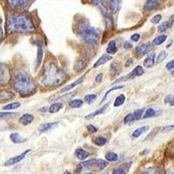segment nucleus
I'll return each instance as SVG.
<instances>
[{
  "mask_svg": "<svg viewBox=\"0 0 174 174\" xmlns=\"http://www.w3.org/2000/svg\"><path fill=\"white\" fill-rule=\"evenodd\" d=\"M5 29L7 33H30L36 30V27L30 14L21 12L18 14H10L7 16Z\"/></svg>",
  "mask_w": 174,
  "mask_h": 174,
  "instance_id": "f257e3e1",
  "label": "nucleus"
},
{
  "mask_svg": "<svg viewBox=\"0 0 174 174\" xmlns=\"http://www.w3.org/2000/svg\"><path fill=\"white\" fill-rule=\"evenodd\" d=\"M66 74L53 62L45 65L43 72L42 82L48 87L59 86L66 81Z\"/></svg>",
  "mask_w": 174,
  "mask_h": 174,
  "instance_id": "f03ea898",
  "label": "nucleus"
},
{
  "mask_svg": "<svg viewBox=\"0 0 174 174\" xmlns=\"http://www.w3.org/2000/svg\"><path fill=\"white\" fill-rule=\"evenodd\" d=\"M13 88L23 97L33 95L37 91V85L34 80L29 74L23 71H19L15 75Z\"/></svg>",
  "mask_w": 174,
  "mask_h": 174,
  "instance_id": "7ed1b4c3",
  "label": "nucleus"
},
{
  "mask_svg": "<svg viewBox=\"0 0 174 174\" xmlns=\"http://www.w3.org/2000/svg\"><path fill=\"white\" fill-rule=\"evenodd\" d=\"M78 32L83 41L91 47L98 46L100 39L99 30L90 25L86 19L80 20L78 25Z\"/></svg>",
  "mask_w": 174,
  "mask_h": 174,
  "instance_id": "20e7f679",
  "label": "nucleus"
},
{
  "mask_svg": "<svg viewBox=\"0 0 174 174\" xmlns=\"http://www.w3.org/2000/svg\"><path fill=\"white\" fill-rule=\"evenodd\" d=\"M91 3L94 6H96L97 8H98L100 10V11L102 13L103 17H104V20L105 22L107 30H112L113 27L112 17V14H111L110 11H109L107 6H106L105 1L104 0H92Z\"/></svg>",
  "mask_w": 174,
  "mask_h": 174,
  "instance_id": "39448f33",
  "label": "nucleus"
},
{
  "mask_svg": "<svg viewBox=\"0 0 174 174\" xmlns=\"http://www.w3.org/2000/svg\"><path fill=\"white\" fill-rule=\"evenodd\" d=\"M12 10H24L28 8L34 0H5Z\"/></svg>",
  "mask_w": 174,
  "mask_h": 174,
  "instance_id": "423d86ee",
  "label": "nucleus"
},
{
  "mask_svg": "<svg viewBox=\"0 0 174 174\" xmlns=\"http://www.w3.org/2000/svg\"><path fill=\"white\" fill-rule=\"evenodd\" d=\"M10 79H11V73H10L9 67L4 64H0V85L8 84Z\"/></svg>",
  "mask_w": 174,
  "mask_h": 174,
  "instance_id": "0eeeda50",
  "label": "nucleus"
},
{
  "mask_svg": "<svg viewBox=\"0 0 174 174\" xmlns=\"http://www.w3.org/2000/svg\"><path fill=\"white\" fill-rule=\"evenodd\" d=\"M30 152V149H28V150H26L25 152H22L20 155H18V156H16V157H13L11 158H10L9 160H7L5 162V164L4 165L5 166H11V165H14L17 164V163H19L22 159H24L25 156Z\"/></svg>",
  "mask_w": 174,
  "mask_h": 174,
  "instance_id": "6e6552de",
  "label": "nucleus"
},
{
  "mask_svg": "<svg viewBox=\"0 0 174 174\" xmlns=\"http://www.w3.org/2000/svg\"><path fill=\"white\" fill-rule=\"evenodd\" d=\"M151 49H152L151 44H140L139 46H137L136 49H135V55L137 57H142L150 52Z\"/></svg>",
  "mask_w": 174,
  "mask_h": 174,
  "instance_id": "1a4fd4ad",
  "label": "nucleus"
},
{
  "mask_svg": "<svg viewBox=\"0 0 174 174\" xmlns=\"http://www.w3.org/2000/svg\"><path fill=\"white\" fill-rule=\"evenodd\" d=\"M14 93L11 91H6V90H3L0 91V103H5L8 102L10 100H11L14 98Z\"/></svg>",
  "mask_w": 174,
  "mask_h": 174,
  "instance_id": "9d476101",
  "label": "nucleus"
},
{
  "mask_svg": "<svg viewBox=\"0 0 174 174\" xmlns=\"http://www.w3.org/2000/svg\"><path fill=\"white\" fill-rule=\"evenodd\" d=\"M155 57L156 55L154 52H150L146 57V58L144 60V66L146 68H150V67L153 66V65L155 64V59H156Z\"/></svg>",
  "mask_w": 174,
  "mask_h": 174,
  "instance_id": "9b49d317",
  "label": "nucleus"
},
{
  "mask_svg": "<svg viewBox=\"0 0 174 174\" xmlns=\"http://www.w3.org/2000/svg\"><path fill=\"white\" fill-rule=\"evenodd\" d=\"M121 1L122 0H108L109 7H110L112 13L115 14L118 11L120 5H121Z\"/></svg>",
  "mask_w": 174,
  "mask_h": 174,
  "instance_id": "f8f14e48",
  "label": "nucleus"
},
{
  "mask_svg": "<svg viewBox=\"0 0 174 174\" xmlns=\"http://www.w3.org/2000/svg\"><path fill=\"white\" fill-rule=\"evenodd\" d=\"M121 65L117 62H113L112 64L110 66V71H111V74L112 77H115V76H117L119 75L120 72H121Z\"/></svg>",
  "mask_w": 174,
  "mask_h": 174,
  "instance_id": "ddd939ff",
  "label": "nucleus"
},
{
  "mask_svg": "<svg viewBox=\"0 0 174 174\" xmlns=\"http://www.w3.org/2000/svg\"><path fill=\"white\" fill-rule=\"evenodd\" d=\"M159 6V3L158 0H146L145 4L144 6V11H152L154 9H157Z\"/></svg>",
  "mask_w": 174,
  "mask_h": 174,
  "instance_id": "4468645a",
  "label": "nucleus"
},
{
  "mask_svg": "<svg viewBox=\"0 0 174 174\" xmlns=\"http://www.w3.org/2000/svg\"><path fill=\"white\" fill-rule=\"evenodd\" d=\"M33 119H34L33 115H31L30 113H25V114H24L23 116L20 117L19 123L22 124V125H24V126H28V125H30V123L33 121Z\"/></svg>",
  "mask_w": 174,
  "mask_h": 174,
  "instance_id": "2eb2a0df",
  "label": "nucleus"
},
{
  "mask_svg": "<svg viewBox=\"0 0 174 174\" xmlns=\"http://www.w3.org/2000/svg\"><path fill=\"white\" fill-rule=\"evenodd\" d=\"M43 47L42 44H38V53H37V58H36V70L39 68V66L41 65L42 60H43Z\"/></svg>",
  "mask_w": 174,
  "mask_h": 174,
  "instance_id": "dca6fc26",
  "label": "nucleus"
},
{
  "mask_svg": "<svg viewBox=\"0 0 174 174\" xmlns=\"http://www.w3.org/2000/svg\"><path fill=\"white\" fill-rule=\"evenodd\" d=\"M130 165H131V163H126L125 165L119 166L116 170H114L112 174H126L130 169Z\"/></svg>",
  "mask_w": 174,
  "mask_h": 174,
  "instance_id": "f3484780",
  "label": "nucleus"
},
{
  "mask_svg": "<svg viewBox=\"0 0 174 174\" xmlns=\"http://www.w3.org/2000/svg\"><path fill=\"white\" fill-rule=\"evenodd\" d=\"M112 59V57L108 55V54H104V55H102V56L100 57L98 59V61L96 62L94 65H93V67L94 68H97V67H98L100 65H104L105 63H107L109 60H111Z\"/></svg>",
  "mask_w": 174,
  "mask_h": 174,
  "instance_id": "a211bd4d",
  "label": "nucleus"
},
{
  "mask_svg": "<svg viewBox=\"0 0 174 174\" xmlns=\"http://www.w3.org/2000/svg\"><path fill=\"white\" fill-rule=\"evenodd\" d=\"M87 66V63L84 60H78L76 61L75 65H74L73 70L76 71V72H81L84 70L86 68Z\"/></svg>",
  "mask_w": 174,
  "mask_h": 174,
  "instance_id": "6ab92c4d",
  "label": "nucleus"
},
{
  "mask_svg": "<svg viewBox=\"0 0 174 174\" xmlns=\"http://www.w3.org/2000/svg\"><path fill=\"white\" fill-rule=\"evenodd\" d=\"M173 21H174V17H172V18H171L170 20L165 22V23H163V24L160 25L158 26V32H164V31H165L166 30H168L169 28H171V27L172 26Z\"/></svg>",
  "mask_w": 174,
  "mask_h": 174,
  "instance_id": "aec40b11",
  "label": "nucleus"
},
{
  "mask_svg": "<svg viewBox=\"0 0 174 174\" xmlns=\"http://www.w3.org/2000/svg\"><path fill=\"white\" fill-rule=\"evenodd\" d=\"M108 106H109L108 103L105 104L104 106H102V108L98 109V110H97V111L94 112H92L91 113V114H89V115L85 116V119H91V118H93V117H96V116H98V115H100V114L104 113V112L106 111V109L108 108Z\"/></svg>",
  "mask_w": 174,
  "mask_h": 174,
  "instance_id": "412c9836",
  "label": "nucleus"
},
{
  "mask_svg": "<svg viewBox=\"0 0 174 174\" xmlns=\"http://www.w3.org/2000/svg\"><path fill=\"white\" fill-rule=\"evenodd\" d=\"M57 126V122H52V123H46V124H42L41 126H39V130L40 132H44L47 130L53 129L55 126Z\"/></svg>",
  "mask_w": 174,
  "mask_h": 174,
  "instance_id": "4be33fe9",
  "label": "nucleus"
},
{
  "mask_svg": "<svg viewBox=\"0 0 174 174\" xmlns=\"http://www.w3.org/2000/svg\"><path fill=\"white\" fill-rule=\"evenodd\" d=\"M117 51V45H116V42L114 40L110 41L108 44V46L106 48V52L108 53V55H113L115 54Z\"/></svg>",
  "mask_w": 174,
  "mask_h": 174,
  "instance_id": "5701e85b",
  "label": "nucleus"
},
{
  "mask_svg": "<svg viewBox=\"0 0 174 174\" xmlns=\"http://www.w3.org/2000/svg\"><path fill=\"white\" fill-rule=\"evenodd\" d=\"M75 156L77 157L78 159L84 160V159H85L86 158L89 157V152H87L84 149H77L76 152H75Z\"/></svg>",
  "mask_w": 174,
  "mask_h": 174,
  "instance_id": "b1692460",
  "label": "nucleus"
},
{
  "mask_svg": "<svg viewBox=\"0 0 174 174\" xmlns=\"http://www.w3.org/2000/svg\"><path fill=\"white\" fill-rule=\"evenodd\" d=\"M10 139H11V140L14 144H22L26 141V139L22 138L18 133H12V134H11L10 135Z\"/></svg>",
  "mask_w": 174,
  "mask_h": 174,
  "instance_id": "393cba45",
  "label": "nucleus"
},
{
  "mask_svg": "<svg viewBox=\"0 0 174 174\" xmlns=\"http://www.w3.org/2000/svg\"><path fill=\"white\" fill-rule=\"evenodd\" d=\"M84 79H85V76H83V77H81L80 78H78V80H76L75 82H73L72 84L69 85L68 86H66L65 88H64V89H62V90H61V92H64V91H70V90H71L72 88H74V87H76L77 85H78L79 84H81V83L84 81Z\"/></svg>",
  "mask_w": 174,
  "mask_h": 174,
  "instance_id": "a878e982",
  "label": "nucleus"
},
{
  "mask_svg": "<svg viewBox=\"0 0 174 174\" xmlns=\"http://www.w3.org/2000/svg\"><path fill=\"white\" fill-rule=\"evenodd\" d=\"M149 129V126H142V127H139L138 128L137 130H135L133 131V133H132V137L133 138H139L140 137L141 135L143 134L144 132H145L146 130H148Z\"/></svg>",
  "mask_w": 174,
  "mask_h": 174,
  "instance_id": "bb28decb",
  "label": "nucleus"
},
{
  "mask_svg": "<svg viewBox=\"0 0 174 174\" xmlns=\"http://www.w3.org/2000/svg\"><path fill=\"white\" fill-rule=\"evenodd\" d=\"M62 108H63V104H62V103H54V104H52V105L50 106V108H49V112H58Z\"/></svg>",
  "mask_w": 174,
  "mask_h": 174,
  "instance_id": "cd10ccee",
  "label": "nucleus"
},
{
  "mask_svg": "<svg viewBox=\"0 0 174 174\" xmlns=\"http://www.w3.org/2000/svg\"><path fill=\"white\" fill-rule=\"evenodd\" d=\"M144 74V69L142 68V66H140V65H138V66H136L133 71H131V73H130V76L132 77V78H134V77H139V76H142Z\"/></svg>",
  "mask_w": 174,
  "mask_h": 174,
  "instance_id": "c85d7f7f",
  "label": "nucleus"
},
{
  "mask_svg": "<svg viewBox=\"0 0 174 174\" xmlns=\"http://www.w3.org/2000/svg\"><path fill=\"white\" fill-rule=\"evenodd\" d=\"M125 101H126V96L124 95V94H120V95H118L116 98L113 105L115 107H119V106H121L122 104H124Z\"/></svg>",
  "mask_w": 174,
  "mask_h": 174,
  "instance_id": "c756f323",
  "label": "nucleus"
},
{
  "mask_svg": "<svg viewBox=\"0 0 174 174\" xmlns=\"http://www.w3.org/2000/svg\"><path fill=\"white\" fill-rule=\"evenodd\" d=\"M84 104V101L81 99H73L71 100V101H70L69 103V105L70 107H71V108H79V107H81Z\"/></svg>",
  "mask_w": 174,
  "mask_h": 174,
  "instance_id": "7c9ffc66",
  "label": "nucleus"
},
{
  "mask_svg": "<svg viewBox=\"0 0 174 174\" xmlns=\"http://www.w3.org/2000/svg\"><path fill=\"white\" fill-rule=\"evenodd\" d=\"M21 105V104L19 102H13V103H11V104H7V105H4L3 107V110L4 111H10V110H15V109H17L19 106Z\"/></svg>",
  "mask_w": 174,
  "mask_h": 174,
  "instance_id": "2f4dec72",
  "label": "nucleus"
},
{
  "mask_svg": "<svg viewBox=\"0 0 174 174\" xmlns=\"http://www.w3.org/2000/svg\"><path fill=\"white\" fill-rule=\"evenodd\" d=\"M166 39H167V36H166V35L158 36V37H157L156 39H154V40L152 41V44H154V45H159L161 44L164 43L165 40H166Z\"/></svg>",
  "mask_w": 174,
  "mask_h": 174,
  "instance_id": "473e14b6",
  "label": "nucleus"
},
{
  "mask_svg": "<svg viewBox=\"0 0 174 174\" xmlns=\"http://www.w3.org/2000/svg\"><path fill=\"white\" fill-rule=\"evenodd\" d=\"M93 142H94L95 144L98 145V146H103V145H104L105 144L107 143V139L104 138V137H97L93 140Z\"/></svg>",
  "mask_w": 174,
  "mask_h": 174,
  "instance_id": "72a5a7b5",
  "label": "nucleus"
},
{
  "mask_svg": "<svg viewBox=\"0 0 174 174\" xmlns=\"http://www.w3.org/2000/svg\"><path fill=\"white\" fill-rule=\"evenodd\" d=\"M157 114V112L153 108H149L146 110V112L143 115V118H149V117H154Z\"/></svg>",
  "mask_w": 174,
  "mask_h": 174,
  "instance_id": "f704fd0d",
  "label": "nucleus"
},
{
  "mask_svg": "<svg viewBox=\"0 0 174 174\" xmlns=\"http://www.w3.org/2000/svg\"><path fill=\"white\" fill-rule=\"evenodd\" d=\"M105 158L109 162H115V161L117 160V155L114 152H107L106 155H105Z\"/></svg>",
  "mask_w": 174,
  "mask_h": 174,
  "instance_id": "c9c22d12",
  "label": "nucleus"
},
{
  "mask_svg": "<svg viewBox=\"0 0 174 174\" xmlns=\"http://www.w3.org/2000/svg\"><path fill=\"white\" fill-rule=\"evenodd\" d=\"M144 112V109L142 108V109H139V110H136L134 112L132 113V116H133V118H134V121L135 120H139V119H140L141 117H143Z\"/></svg>",
  "mask_w": 174,
  "mask_h": 174,
  "instance_id": "e433bc0d",
  "label": "nucleus"
},
{
  "mask_svg": "<svg viewBox=\"0 0 174 174\" xmlns=\"http://www.w3.org/2000/svg\"><path fill=\"white\" fill-rule=\"evenodd\" d=\"M96 163H97V160H96V159H91V160L83 162L80 165H82L83 168H90V167H91V166H93V165H95Z\"/></svg>",
  "mask_w": 174,
  "mask_h": 174,
  "instance_id": "4c0bfd02",
  "label": "nucleus"
},
{
  "mask_svg": "<svg viewBox=\"0 0 174 174\" xmlns=\"http://www.w3.org/2000/svg\"><path fill=\"white\" fill-rule=\"evenodd\" d=\"M160 129H161L160 127H156V128H154V129H153V130H152V131L149 133V135H148L147 137L145 138L144 140H150V139H153V138H154V137H155V136L157 135V133H158L159 130H160Z\"/></svg>",
  "mask_w": 174,
  "mask_h": 174,
  "instance_id": "58836bf2",
  "label": "nucleus"
},
{
  "mask_svg": "<svg viewBox=\"0 0 174 174\" xmlns=\"http://www.w3.org/2000/svg\"><path fill=\"white\" fill-rule=\"evenodd\" d=\"M165 104H169L171 106H174V95L169 94L165 98Z\"/></svg>",
  "mask_w": 174,
  "mask_h": 174,
  "instance_id": "ea45409f",
  "label": "nucleus"
},
{
  "mask_svg": "<svg viewBox=\"0 0 174 174\" xmlns=\"http://www.w3.org/2000/svg\"><path fill=\"white\" fill-rule=\"evenodd\" d=\"M96 98H97L96 94H88V95L85 96V101L87 104H92L95 101Z\"/></svg>",
  "mask_w": 174,
  "mask_h": 174,
  "instance_id": "a19ab883",
  "label": "nucleus"
},
{
  "mask_svg": "<svg viewBox=\"0 0 174 174\" xmlns=\"http://www.w3.org/2000/svg\"><path fill=\"white\" fill-rule=\"evenodd\" d=\"M124 86H122V85H119V86H116V87H112V89H110L109 91H106V93L104 94V98H103V99H102V101H101V103H100V104H102V103H104V101L106 100V98H107V97H108V95L112 92V91H116V90H118V89H122Z\"/></svg>",
  "mask_w": 174,
  "mask_h": 174,
  "instance_id": "79ce46f5",
  "label": "nucleus"
},
{
  "mask_svg": "<svg viewBox=\"0 0 174 174\" xmlns=\"http://www.w3.org/2000/svg\"><path fill=\"white\" fill-rule=\"evenodd\" d=\"M142 174H162L158 168H150L142 172Z\"/></svg>",
  "mask_w": 174,
  "mask_h": 174,
  "instance_id": "37998d69",
  "label": "nucleus"
},
{
  "mask_svg": "<svg viewBox=\"0 0 174 174\" xmlns=\"http://www.w3.org/2000/svg\"><path fill=\"white\" fill-rule=\"evenodd\" d=\"M167 52H165V51H162V52L158 54V57H157L156 59V62L158 64V63H161L162 61H164L166 58V57H167Z\"/></svg>",
  "mask_w": 174,
  "mask_h": 174,
  "instance_id": "c03bdc74",
  "label": "nucleus"
},
{
  "mask_svg": "<svg viewBox=\"0 0 174 174\" xmlns=\"http://www.w3.org/2000/svg\"><path fill=\"white\" fill-rule=\"evenodd\" d=\"M97 165H98V168L99 171H102L104 170L106 166H107V162L104 160H102V159H99V160H97Z\"/></svg>",
  "mask_w": 174,
  "mask_h": 174,
  "instance_id": "a18cd8bd",
  "label": "nucleus"
},
{
  "mask_svg": "<svg viewBox=\"0 0 174 174\" xmlns=\"http://www.w3.org/2000/svg\"><path fill=\"white\" fill-rule=\"evenodd\" d=\"M134 121V118H133V116H132V113H129L127 114L125 118H124V122L125 124H128V123H130V122Z\"/></svg>",
  "mask_w": 174,
  "mask_h": 174,
  "instance_id": "49530a36",
  "label": "nucleus"
},
{
  "mask_svg": "<svg viewBox=\"0 0 174 174\" xmlns=\"http://www.w3.org/2000/svg\"><path fill=\"white\" fill-rule=\"evenodd\" d=\"M161 19H162V16L158 14V15H156V16H154V17H152V19H151V22H152V24L157 25V24H158L160 22Z\"/></svg>",
  "mask_w": 174,
  "mask_h": 174,
  "instance_id": "de8ad7c7",
  "label": "nucleus"
},
{
  "mask_svg": "<svg viewBox=\"0 0 174 174\" xmlns=\"http://www.w3.org/2000/svg\"><path fill=\"white\" fill-rule=\"evenodd\" d=\"M14 113L11 112H0V119H4V118H8V117H12Z\"/></svg>",
  "mask_w": 174,
  "mask_h": 174,
  "instance_id": "09e8293b",
  "label": "nucleus"
},
{
  "mask_svg": "<svg viewBox=\"0 0 174 174\" xmlns=\"http://www.w3.org/2000/svg\"><path fill=\"white\" fill-rule=\"evenodd\" d=\"M87 130H88L89 133L92 134V133H94L98 130V128L94 126H92V125H89V126H87Z\"/></svg>",
  "mask_w": 174,
  "mask_h": 174,
  "instance_id": "8fccbe9b",
  "label": "nucleus"
},
{
  "mask_svg": "<svg viewBox=\"0 0 174 174\" xmlns=\"http://www.w3.org/2000/svg\"><path fill=\"white\" fill-rule=\"evenodd\" d=\"M103 77H104V75H103V73H99L98 74L97 76H96V83H98V84H99V83L102 82V80H103Z\"/></svg>",
  "mask_w": 174,
  "mask_h": 174,
  "instance_id": "3c124183",
  "label": "nucleus"
},
{
  "mask_svg": "<svg viewBox=\"0 0 174 174\" xmlns=\"http://www.w3.org/2000/svg\"><path fill=\"white\" fill-rule=\"evenodd\" d=\"M139 39H140V35L138 34V33H135V34H133L130 37V39H131L133 42H138L139 40Z\"/></svg>",
  "mask_w": 174,
  "mask_h": 174,
  "instance_id": "603ef678",
  "label": "nucleus"
},
{
  "mask_svg": "<svg viewBox=\"0 0 174 174\" xmlns=\"http://www.w3.org/2000/svg\"><path fill=\"white\" fill-rule=\"evenodd\" d=\"M166 69L167 70H172V69H174V59L173 60H172V61H170L169 63L166 65Z\"/></svg>",
  "mask_w": 174,
  "mask_h": 174,
  "instance_id": "864d4df0",
  "label": "nucleus"
},
{
  "mask_svg": "<svg viewBox=\"0 0 174 174\" xmlns=\"http://www.w3.org/2000/svg\"><path fill=\"white\" fill-rule=\"evenodd\" d=\"M82 165H77V167H76V170H75V174H80L81 173V172H82Z\"/></svg>",
  "mask_w": 174,
  "mask_h": 174,
  "instance_id": "5fc2aeb1",
  "label": "nucleus"
},
{
  "mask_svg": "<svg viewBox=\"0 0 174 174\" xmlns=\"http://www.w3.org/2000/svg\"><path fill=\"white\" fill-rule=\"evenodd\" d=\"M172 129H174V124H173V125H172V126H166V127H165V128L163 129V132H167V131H170V130H172Z\"/></svg>",
  "mask_w": 174,
  "mask_h": 174,
  "instance_id": "6e6d98bb",
  "label": "nucleus"
},
{
  "mask_svg": "<svg viewBox=\"0 0 174 174\" xmlns=\"http://www.w3.org/2000/svg\"><path fill=\"white\" fill-rule=\"evenodd\" d=\"M2 39H3V29H2V20L0 18V43L2 41Z\"/></svg>",
  "mask_w": 174,
  "mask_h": 174,
  "instance_id": "4d7b16f0",
  "label": "nucleus"
},
{
  "mask_svg": "<svg viewBox=\"0 0 174 174\" xmlns=\"http://www.w3.org/2000/svg\"><path fill=\"white\" fill-rule=\"evenodd\" d=\"M124 47L126 48V49H127V50H128V49H131V48H132V44H131L130 42H126Z\"/></svg>",
  "mask_w": 174,
  "mask_h": 174,
  "instance_id": "13d9d810",
  "label": "nucleus"
},
{
  "mask_svg": "<svg viewBox=\"0 0 174 174\" xmlns=\"http://www.w3.org/2000/svg\"><path fill=\"white\" fill-rule=\"evenodd\" d=\"M133 63V61H132V59H130V60H127V62L126 63V67H128L129 66V65H131Z\"/></svg>",
  "mask_w": 174,
  "mask_h": 174,
  "instance_id": "bf43d9fd",
  "label": "nucleus"
},
{
  "mask_svg": "<svg viewBox=\"0 0 174 174\" xmlns=\"http://www.w3.org/2000/svg\"><path fill=\"white\" fill-rule=\"evenodd\" d=\"M39 111H40V112H46V111H47V109H46V107H43L42 109H40Z\"/></svg>",
  "mask_w": 174,
  "mask_h": 174,
  "instance_id": "052dcab7",
  "label": "nucleus"
},
{
  "mask_svg": "<svg viewBox=\"0 0 174 174\" xmlns=\"http://www.w3.org/2000/svg\"><path fill=\"white\" fill-rule=\"evenodd\" d=\"M63 174H71V172H68V171H65V172H64Z\"/></svg>",
  "mask_w": 174,
  "mask_h": 174,
  "instance_id": "680f3d73",
  "label": "nucleus"
},
{
  "mask_svg": "<svg viewBox=\"0 0 174 174\" xmlns=\"http://www.w3.org/2000/svg\"><path fill=\"white\" fill-rule=\"evenodd\" d=\"M172 75H174V70L172 71Z\"/></svg>",
  "mask_w": 174,
  "mask_h": 174,
  "instance_id": "e2e57ef3",
  "label": "nucleus"
},
{
  "mask_svg": "<svg viewBox=\"0 0 174 174\" xmlns=\"http://www.w3.org/2000/svg\"><path fill=\"white\" fill-rule=\"evenodd\" d=\"M86 174H93V173H91V172H88V173H86Z\"/></svg>",
  "mask_w": 174,
  "mask_h": 174,
  "instance_id": "0e129e2a",
  "label": "nucleus"
},
{
  "mask_svg": "<svg viewBox=\"0 0 174 174\" xmlns=\"http://www.w3.org/2000/svg\"><path fill=\"white\" fill-rule=\"evenodd\" d=\"M161 1H163V0H161Z\"/></svg>",
  "mask_w": 174,
  "mask_h": 174,
  "instance_id": "69168bd1",
  "label": "nucleus"
}]
</instances>
